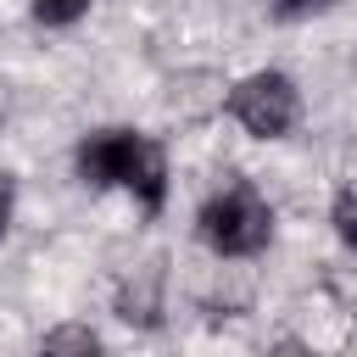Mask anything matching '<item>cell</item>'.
<instances>
[{
    "instance_id": "cell-2",
    "label": "cell",
    "mask_w": 357,
    "mask_h": 357,
    "mask_svg": "<svg viewBox=\"0 0 357 357\" xmlns=\"http://www.w3.org/2000/svg\"><path fill=\"white\" fill-rule=\"evenodd\" d=\"M195 234L212 257H257L268 251L273 240V206L268 195L251 184V178H223L206 201H201V218H195Z\"/></svg>"
},
{
    "instance_id": "cell-3",
    "label": "cell",
    "mask_w": 357,
    "mask_h": 357,
    "mask_svg": "<svg viewBox=\"0 0 357 357\" xmlns=\"http://www.w3.org/2000/svg\"><path fill=\"white\" fill-rule=\"evenodd\" d=\"M223 112H229L251 139H284V134L301 123V89H296L290 73L262 67V73H245V78L223 95Z\"/></svg>"
},
{
    "instance_id": "cell-6",
    "label": "cell",
    "mask_w": 357,
    "mask_h": 357,
    "mask_svg": "<svg viewBox=\"0 0 357 357\" xmlns=\"http://www.w3.org/2000/svg\"><path fill=\"white\" fill-rule=\"evenodd\" d=\"M39 351H100V335L89 329V324H61V329H50L45 340H39Z\"/></svg>"
},
{
    "instance_id": "cell-1",
    "label": "cell",
    "mask_w": 357,
    "mask_h": 357,
    "mask_svg": "<svg viewBox=\"0 0 357 357\" xmlns=\"http://www.w3.org/2000/svg\"><path fill=\"white\" fill-rule=\"evenodd\" d=\"M73 167L95 190H128L145 212H162L167 201V151L139 128H95L73 151Z\"/></svg>"
},
{
    "instance_id": "cell-4",
    "label": "cell",
    "mask_w": 357,
    "mask_h": 357,
    "mask_svg": "<svg viewBox=\"0 0 357 357\" xmlns=\"http://www.w3.org/2000/svg\"><path fill=\"white\" fill-rule=\"evenodd\" d=\"M162 290H167V273H162V257H151V262H139L123 284H117V318L123 324H134V329H156L162 324Z\"/></svg>"
},
{
    "instance_id": "cell-8",
    "label": "cell",
    "mask_w": 357,
    "mask_h": 357,
    "mask_svg": "<svg viewBox=\"0 0 357 357\" xmlns=\"http://www.w3.org/2000/svg\"><path fill=\"white\" fill-rule=\"evenodd\" d=\"M340 0H273V17L279 22H307V17H324V11H335Z\"/></svg>"
},
{
    "instance_id": "cell-5",
    "label": "cell",
    "mask_w": 357,
    "mask_h": 357,
    "mask_svg": "<svg viewBox=\"0 0 357 357\" xmlns=\"http://www.w3.org/2000/svg\"><path fill=\"white\" fill-rule=\"evenodd\" d=\"M89 6L95 0H28V11H33L39 28H73V22L89 17Z\"/></svg>"
},
{
    "instance_id": "cell-7",
    "label": "cell",
    "mask_w": 357,
    "mask_h": 357,
    "mask_svg": "<svg viewBox=\"0 0 357 357\" xmlns=\"http://www.w3.org/2000/svg\"><path fill=\"white\" fill-rule=\"evenodd\" d=\"M329 223H335V234L357 251V178L340 184V195H335V206H329Z\"/></svg>"
},
{
    "instance_id": "cell-9",
    "label": "cell",
    "mask_w": 357,
    "mask_h": 357,
    "mask_svg": "<svg viewBox=\"0 0 357 357\" xmlns=\"http://www.w3.org/2000/svg\"><path fill=\"white\" fill-rule=\"evenodd\" d=\"M11 206H17V184L0 173V240H6V229H11Z\"/></svg>"
}]
</instances>
